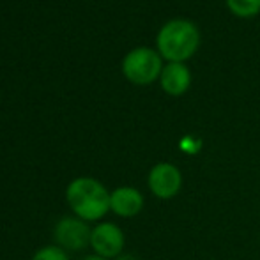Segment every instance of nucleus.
Masks as SVG:
<instances>
[{
    "instance_id": "nucleus-1",
    "label": "nucleus",
    "mask_w": 260,
    "mask_h": 260,
    "mask_svg": "<svg viewBox=\"0 0 260 260\" xmlns=\"http://www.w3.org/2000/svg\"><path fill=\"white\" fill-rule=\"evenodd\" d=\"M66 202L76 218L101 221L110 212V191L94 177H76L66 188Z\"/></svg>"
},
{
    "instance_id": "nucleus-2",
    "label": "nucleus",
    "mask_w": 260,
    "mask_h": 260,
    "mask_svg": "<svg viewBox=\"0 0 260 260\" xmlns=\"http://www.w3.org/2000/svg\"><path fill=\"white\" fill-rule=\"evenodd\" d=\"M200 32L188 20H172L161 27L157 34V50L168 62H182L199 50Z\"/></svg>"
},
{
    "instance_id": "nucleus-3",
    "label": "nucleus",
    "mask_w": 260,
    "mask_h": 260,
    "mask_svg": "<svg viewBox=\"0 0 260 260\" xmlns=\"http://www.w3.org/2000/svg\"><path fill=\"white\" fill-rule=\"evenodd\" d=\"M122 71L129 82L137 85H149L161 76V55L151 48H137L124 57Z\"/></svg>"
},
{
    "instance_id": "nucleus-4",
    "label": "nucleus",
    "mask_w": 260,
    "mask_h": 260,
    "mask_svg": "<svg viewBox=\"0 0 260 260\" xmlns=\"http://www.w3.org/2000/svg\"><path fill=\"white\" fill-rule=\"evenodd\" d=\"M182 182H184L182 172L179 170V167L168 161L156 163L147 175L149 191L159 200H170L177 197L182 189Z\"/></svg>"
},
{
    "instance_id": "nucleus-5",
    "label": "nucleus",
    "mask_w": 260,
    "mask_h": 260,
    "mask_svg": "<svg viewBox=\"0 0 260 260\" xmlns=\"http://www.w3.org/2000/svg\"><path fill=\"white\" fill-rule=\"evenodd\" d=\"M90 234H92V229L87 221L76 216H64L55 225L53 239L62 250L80 251L90 246Z\"/></svg>"
},
{
    "instance_id": "nucleus-6",
    "label": "nucleus",
    "mask_w": 260,
    "mask_h": 260,
    "mask_svg": "<svg viewBox=\"0 0 260 260\" xmlns=\"http://www.w3.org/2000/svg\"><path fill=\"white\" fill-rule=\"evenodd\" d=\"M126 246V236L122 229L113 221H100L90 234V248L94 255L106 260L117 258L122 255Z\"/></svg>"
},
{
    "instance_id": "nucleus-7",
    "label": "nucleus",
    "mask_w": 260,
    "mask_h": 260,
    "mask_svg": "<svg viewBox=\"0 0 260 260\" xmlns=\"http://www.w3.org/2000/svg\"><path fill=\"white\" fill-rule=\"evenodd\" d=\"M145 206L144 193L135 186H119L110 191V211L119 218H135Z\"/></svg>"
},
{
    "instance_id": "nucleus-8",
    "label": "nucleus",
    "mask_w": 260,
    "mask_h": 260,
    "mask_svg": "<svg viewBox=\"0 0 260 260\" xmlns=\"http://www.w3.org/2000/svg\"><path fill=\"white\" fill-rule=\"evenodd\" d=\"M161 87L170 96H182L189 89L191 83V73L182 62H170L165 66L159 76Z\"/></svg>"
},
{
    "instance_id": "nucleus-9",
    "label": "nucleus",
    "mask_w": 260,
    "mask_h": 260,
    "mask_svg": "<svg viewBox=\"0 0 260 260\" xmlns=\"http://www.w3.org/2000/svg\"><path fill=\"white\" fill-rule=\"evenodd\" d=\"M226 6L239 18H251L260 13V0H226Z\"/></svg>"
},
{
    "instance_id": "nucleus-10",
    "label": "nucleus",
    "mask_w": 260,
    "mask_h": 260,
    "mask_svg": "<svg viewBox=\"0 0 260 260\" xmlns=\"http://www.w3.org/2000/svg\"><path fill=\"white\" fill-rule=\"evenodd\" d=\"M32 260H69L68 251L62 250L57 244H48V246L39 248L34 253Z\"/></svg>"
},
{
    "instance_id": "nucleus-11",
    "label": "nucleus",
    "mask_w": 260,
    "mask_h": 260,
    "mask_svg": "<svg viewBox=\"0 0 260 260\" xmlns=\"http://www.w3.org/2000/svg\"><path fill=\"white\" fill-rule=\"evenodd\" d=\"M82 260H106L103 257H98V255H87V257H83Z\"/></svg>"
}]
</instances>
